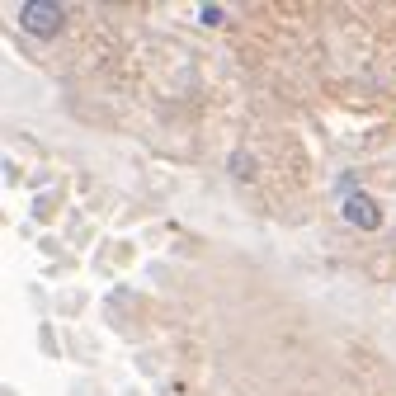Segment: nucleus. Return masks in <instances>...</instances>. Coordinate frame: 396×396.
Instances as JSON below:
<instances>
[{
  "mask_svg": "<svg viewBox=\"0 0 396 396\" xmlns=\"http://www.w3.org/2000/svg\"><path fill=\"white\" fill-rule=\"evenodd\" d=\"M231 174H236V179H250L255 160H245V151H236V156H231Z\"/></svg>",
  "mask_w": 396,
  "mask_h": 396,
  "instance_id": "3",
  "label": "nucleus"
},
{
  "mask_svg": "<svg viewBox=\"0 0 396 396\" xmlns=\"http://www.w3.org/2000/svg\"><path fill=\"white\" fill-rule=\"evenodd\" d=\"M19 29L29 33V38L62 33V5H57V0H24V5H19Z\"/></svg>",
  "mask_w": 396,
  "mask_h": 396,
  "instance_id": "2",
  "label": "nucleus"
},
{
  "mask_svg": "<svg viewBox=\"0 0 396 396\" xmlns=\"http://www.w3.org/2000/svg\"><path fill=\"white\" fill-rule=\"evenodd\" d=\"M335 203H340V217H345L354 231H378V226H382V207L373 203V193L359 189L349 174L340 179V193H335Z\"/></svg>",
  "mask_w": 396,
  "mask_h": 396,
  "instance_id": "1",
  "label": "nucleus"
},
{
  "mask_svg": "<svg viewBox=\"0 0 396 396\" xmlns=\"http://www.w3.org/2000/svg\"><path fill=\"white\" fill-rule=\"evenodd\" d=\"M198 19H203V24H222V10H217V5H203V10H198Z\"/></svg>",
  "mask_w": 396,
  "mask_h": 396,
  "instance_id": "4",
  "label": "nucleus"
}]
</instances>
